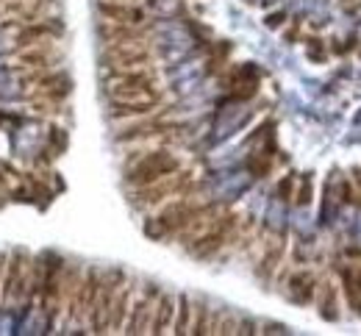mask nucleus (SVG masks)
<instances>
[{
    "instance_id": "5",
    "label": "nucleus",
    "mask_w": 361,
    "mask_h": 336,
    "mask_svg": "<svg viewBox=\"0 0 361 336\" xmlns=\"http://www.w3.org/2000/svg\"><path fill=\"white\" fill-rule=\"evenodd\" d=\"M100 61H103V75H111V73H131V70L156 67V53H153L150 39L120 42V45H106Z\"/></svg>"
},
{
    "instance_id": "7",
    "label": "nucleus",
    "mask_w": 361,
    "mask_h": 336,
    "mask_svg": "<svg viewBox=\"0 0 361 336\" xmlns=\"http://www.w3.org/2000/svg\"><path fill=\"white\" fill-rule=\"evenodd\" d=\"M131 275L120 267H111V270H103V284L97 292V300L92 306L90 317H87V328L90 334H109V317H111V303L117 297L120 287L128 281Z\"/></svg>"
},
{
    "instance_id": "14",
    "label": "nucleus",
    "mask_w": 361,
    "mask_h": 336,
    "mask_svg": "<svg viewBox=\"0 0 361 336\" xmlns=\"http://www.w3.org/2000/svg\"><path fill=\"white\" fill-rule=\"evenodd\" d=\"M317 287H319V278H317L314 270H298L286 278V294L292 303L298 306H306V303H314Z\"/></svg>"
},
{
    "instance_id": "9",
    "label": "nucleus",
    "mask_w": 361,
    "mask_h": 336,
    "mask_svg": "<svg viewBox=\"0 0 361 336\" xmlns=\"http://www.w3.org/2000/svg\"><path fill=\"white\" fill-rule=\"evenodd\" d=\"M159 294H161V287L142 284V292L134 294V303H131L123 334H150V320H153V309H156Z\"/></svg>"
},
{
    "instance_id": "8",
    "label": "nucleus",
    "mask_w": 361,
    "mask_h": 336,
    "mask_svg": "<svg viewBox=\"0 0 361 336\" xmlns=\"http://www.w3.org/2000/svg\"><path fill=\"white\" fill-rule=\"evenodd\" d=\"M14 58L28 70H53L64 61V48L59 45V39H42V42H34V45H25V48L14 50Z\"/></svg>"
},
{
    "instance_id": "4",
    "label": "nucleus",
    "mask_w": 361,
    "mask_h": 336,
    "mask_svg": "<svg viewBox=\"0 0 361 336\" xmlns=\"http://www.w3.org/2000/svg\"><path fill=\"white\" fill-rule=\"evenodd\" d=\"M45 259V273H42V287H39V306L45 311V331H53L59 325V311L64 309L61 303V278H64V256L42 250Z\"/></svg>"
},
{
    "instance_id": "29",
    "label": "nucleus",
    "mask_w": 361,
    "mask_h": 336,
    "mask_svg": "<svg viewBox=\"0 0 361 336\" xmlns=\"http://www.w3.org/2000/svg\"><path fill=\"white\" fill-rule=\"evenodd\" d=\"M114 3H139V0H114Z\"/></svg>"
},
{
    "instance_id": "25",
    "label": "nucleus",
    "mask_w": 361,
    "mask_h": 336,
    "mask_svg": "<svg viewBox=\"0 0 361 336\" xmlns=\"http://www.w3.org/2000/svg\"><path fill=\"white\" fill-rule=\"evenodd\" d=\"M295 203H298V206H309V203H312V178H309V175H306V181L300 184L298 194H295Z\"/></svg>"
},
{
    "instance_id": "3",
    "label": "nucleus",
    "mask_w": 361,
    "mask_h": 336,
    "mask_svg": "<svg viewBox=\"0 0 361 336\" xmlns=\"http://www.w3.org/2000/svg\"><path fill=\"white\" fill-rule=\"evenodd\" d=\"M239 220H242V217H239L236 211H217L214 220H212V225H209L197 239L192 242V244H186L183 250H186L192 259H200V261L214 259L220 250L236 244V239H239Z\"/></svg>"
},
{
    "instance_id": "28",
    "label": "nucleus",
    "mask_w": 361,
    "mask_h": 336,
    "mask_svg": "<svg viewBox=\"0 0 361 336\" xmlns=\"http://www.w3.org/2000/svg\"><path fill=\"white\" fill-rule=\"evenodd\" d=\"M342 203H353V189L348 187V181H342Z\"/></svg>"
},
{
    "instance_id": "10",
    "label": "nucleus",
    "mask_w": 361,
    "mask_h": 336,
    "mask_svg": "<svg viewBox=\"0 0 361 336\" xmlns=\"http://www.w3.org/2000/svg\"><path fill=\"white\" fill-rule=\"evenodd\" d=\"M94 11L106 20V23H120V25H150V14L147 8H142L139 3H114V0H97Z\"/></svg>"
},
{
    "instance_id": "1",
    "label": "nucleus",
    "mask_w": 361,
    "mask_h": 336,
    "mask_svg": "<svg viewBox=\"0 0 361 336\" xmlns=\"http://www.w3.org/2000/svg\"><path fill=\"white\" fill-rule=\"evenodd\" d=\"M178 170H183V158L170 144L147 147V150L136 153L126 161V184H128V189L147 187V184L161 181V178H167Z\"/></svg>"
},
{
    "instance_id": "2",
    "label": "nucleus",
    "mask_w": 361,
    "mask_h": 336,
    "mask_svg": "<svg viewBox=\"0 0 361 336\" xmlns=\"http://www.w3.org/2000/svg\"><path fill=\"white\" fill-rule=\"evenodd\" d=\"M200 189H203V184L195 178L192 170L183 167V170L161 178V181H153L147 187H134L128 192V200L139 211H156L161 203H167V200H173L178 194H200Z\"/></svg>"
},
{
    "instance_id": "12",
    "label": "nucleus",
    "mask_w": 361,
    "mask_h": 336,
    "mask_svg": "<svg viewBox=\"0 0 361 336\" xmlns=\"http://www.w3.org/2000/svg\"><path fill=\"white\" fill-rule=\"evenodd\" d=\"M164 108V100H109V120L111 123H126V120H139L159 114Z\"/></svg>"
},
{
    "instance_id": "17",
    "label": "nucleus",
    "mask_w": 361,
    "mask_h": 336,
    "mask_svg": "<svg viewBox=\"0 0 361 336\" xmlns=\"http://www.w3.org/2000/svg\"><path fill=\"white\" fill-rule=\"evenodd\" d=\"M339 281H342V294L348 300V309L361 320V267L359 264L339 267Z\"/></svg>"
},
{
    "instance_id": "24",
    "label": "nucleus",
    "mask_w": 361,
    "mask_h": 336,
    "mask_svg": "<svg viewBox=\"0 0 361 336\" xmlns=\"http://www.w3.org/2000/svg\"><path fill=\"white\" fill-rule=\"evenodd\" d=\"M292 189H295V175L289 173V175H283V178L278 181V189H275V192H278L281 200H289V197H292Z\"/></svg>"
},
{
    "instance_id": "16",
    "label": "nucleus",
    "mask_w": 361,
    "mask_h": 336,
    "mask_svg": "<svg viewBox=\"0 0 361 336\" xmlns=\"http://www.w3.org/2000/svg\"><path fill=\"white\" fill-rule=\"evenodd\" d=\"M136 278H128L120 292H117V297H114V303H111V317H109V334H123V328H126V320H128V311H131V303H134V294H136Z\"/></svg>"
},
{
    "instance_id": "11",
    "label": "nucleus",
    "mask_w": 361,
    "mask_h": 336,
    "mask_svg": "<svg viewBox=\"0 0 361 336\" xmlns=\"http://www.w3.org/2000/svg\"><path fill=\"white\" fill-rule=\"evenodd\" d=\"M64 37V23L59 17H45V20H34V23H25L14 31V50L25 48V45H34V42H42V39H61Z\"/></svg>"
},
{
    "instance_id": "21",
    "label": "nucleus",
    "mask_w": 361,
    "mask_h": 336,
    "mask_svg": "<svg viewBox=\"0 0 361 336\" xmlns=\"http://www.w3.org/2000/svg\"><path fill=\"white\" fill-rule=\"evenodd\" d=\"M192 306H195V311H197V320L192 323L189 334H212V323H209V303L197 297V300H192Z\"/></svg>"
},
{
    "instance_id": "26",
    "label": "nucleus",
    "mask_w": 361,
    "mask_h": 336,
    "mask_svg": "<svg viewBox=\"0 0 361 336\" xmlns=\"http://www.w3.org/2000/svg\"><path fill=\"white\" fill-rule=\"evenodd\" d=\"M20 123H25L23 114H11V111L0 108V125H20Z\"/></svg>"
},
{
    "instance_id": "27",
    "label": "nucleus",
    "mask_w": 361,
    "mask_h": 336,
    "mask_svg": "<svg viewBox=\"0 0 361 336\" xmlns=\"http://www.w3.org/2000/svg\"><path fill=\"white\" fill-rule=\"evenodd\" d=\"M283 20H286V14L278 11V14H270V17H267V25H270V28H278V25H283Z\"/></svg>"
},
{
    "instance_id": "13",
    "label": "nucleus",
    "mask_w": 361,
    "mask_h": 336,
    "mask_svg": "<svg viewBox=\"0 0 361 336\" xmlns=\"http://www.w3.org/2000/svg\"><path fill=\"white\" fill-rule=\"evenodd\" d=\"M97 37L103 39V45H120V42H139V39H150V25H120V23H100L97 25Z\"/></svg>"
},
{
    "instance_id": "15",
    "label": "nucleus",
    "mask_w": 361,
    "mask_h": 336,
    "mask_svg": "<svg viewBox=\"0 0 361 336\" xmlns=\"http://www.w3.org/2000/svg\"><path fill=\"white\" fill-rule=\"evenodd\" d=\"M176 306H178V294L161 289L156 309H153V320H150V334H173V323H176Z\"/></svg>"
},
{
    "instance_id": "6",
    "label": "nucleus",
    "mask_w": 361,
    "mask_h": 336,
    "mask_svg": "<svg viewBox=\"0 0 361 336\" xmlns=\"http://www.w3.org/2000/svg\"><path fill=\"white\" fill-rule=\"evenodd\" d=\"M28 264H31V253L25 247H11L6 253V264H3V273H0V309L8 311L17 300L25 297Z\"/></svg>"
},
{
    "instance_id": "18",
    "label": "nucleus",
    "mask_w": 361,
    "mask_h": 336,
    "mask_svg": "<svg viewBox=\"0 0 361 336\" xmlns=\"http://www.w3.org/2000/svg\"><path fill=\"white\" fill-rule=\"evenodd\" d=\"M283 253H286V242L283 239H272L264 244V253H262V259H259V264H256V278H259V281L270 284L275 270H278L281 261H283Z\"/></svg>"
},
{
    "instance_id": "20",
    "label": "nucleus",
    "mask_w": 361,
    "mask_h": 336,
    "mask_svg": "<svg viewBox=\"0 0 361 336\" xmlns=\"http://www.w3.org/2000/svg\"><path fill=\"white\" fill-rule=\"evenodd\" d=\"M189 328H192V297L189 294H178L173 334H189Z\"/></svg>"
},
{
    "instance_id": "22",
    "label": "nucleus",
    "mask_w": 361,
    "mask_h": 336,
    "mask_svg": "<svg viewBox=\"0 0 361 336\" xmlns=\"http://www.w3.org/2000/svg\"><path fill=\"white\" fill-rule=\"evenodd\" d=\"M247 170H250V175H256V178H267L272 173V158L267 153H250V156H247Z\"/></svg>"
},
{
    "instance_id": "23",
    "label": "nucleus",
    "mask_w": 361,
    "mask_h": 336,
    "mask_svg": "<svg viewBox=\"0 0 361 336\" xmlns=\"http://www.w3.org/2000/svg\"><path fill=\"white\" fill-rule=\"evenodd\" d=\"M47 144L61 156L64 150H67V128H61V125H53L50 131H47Z\"/></svg>"
},
{
    "instance_id": "19",
    "label": "nucleus",
    "mask_w": 361,
    "mask_h": 336,
    "mask_svg": "<svg viewBox=\"0 0 361 336\" xmlns=\"http://www.w3.org/2000/svg\"><path fill=\"white\" fill-rule=\"evenodd\" d=\"M314 300H317V306H319V317H322V320H331V323H336V320H339L336 287H334V281H331V278H328V281H319Z\"/></svg>"
}]
</instances>
